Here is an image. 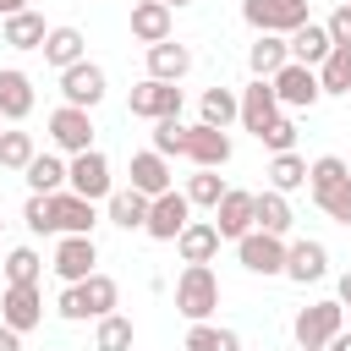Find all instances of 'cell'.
Masks as SVG:
<instances>
[{
  "instance_id": "7",
  "label": "cell",
  "mask_w": 351,
  "mask_h": 351,
  "mask_svg": "<svg viewBox=\"0 0 351 351\" xmlns=\"http://www.w3.org/2000/svg\"><path fill=\"white\" fill-rule=\"evenodd\" d=\"M93 225H99V214H93L88 197H77L71 186L49 192V230L55 236H93Z\"/></svg>"
},
{
  "instance_id": "8",
  "label": "cell",
  "mask_w": 351,
  "mask_h": 351,
  "mask_svg": "<svg viewBox=\"0 0 351 351\" xmlns=\"http://www.w3.org/2000/svg\"><path fill=\"white\" fill-rule=\"evenodd\" d=\"M186 219H192V197L170 186V192H159V197L148 203V225H143V230H148L154 241H176V236L186 230Z\"/></svg>"
},
{
  "instance_id": "49",
  "label": "cell",
  "mask_w": 351,
  "mask_h": 351,
  "mask_svg": "<svg viewBox=\"0 0 351 351\" xmlns=\"http://www.w3.org/2000/svg\"><path fill=\"white\" fill-rule=\"evenodd\" d=\"M340 302L351 307V274H340Z\"/></svg>"
},
{
  "instance_id": "19",
  "label": "cell",
  "mask_w": 351,
  "mask_h": 351,
  "mask_svg": "<svg viewBox=\"0 0 351 351\" xmlns=\"http://www.w3.org/2000/svg\"><path fill=\"white\" fill-rule=\"evenodd\" d=\"M219 225H208V219H186V230L176 236V252H181V263H208L214 252H219Z\"/></svg>"
},
{
  "instance_id": "46",
  "label": "cell",
  "mask_w": 351,
  "mask_h": 351,
  "mask_svg": "<svg viewBox=\"0 0 351 351\" xmlns=\"http://www.w3.org/2000/svg\"><path fill=\"white\" fill-rule=\"evenodd\" d=\"M0 351H22V335L11 324H0Z\"/></svg>"
},
{
  "instance_id": "9",
  "label": "cell",
  "mask_w": 351,
  "mask_h": 351,
  "mask_svg": "<svg viewBox=\"0 0 351 351\" xmlns=\"http://www.w3.org/2000/svg\"><path fill=\"white\" fill-rule=\"evenodd\" d=\"M236 258H241L247 274H285V241L269 236V230H258V225L236 241Z\"/></svg>"
},
{
  "instance_id": "37",
  "label": "cell",
  "mask_w": 351,
  "mask_h": 351,
  "mask_svg": "<svg viewBox=\"0 0 351 351\" xmlns=\"http://www.w3.org/2000/svg\"><path fill=\"white\" fill-rule=\"evenodd\" d=\"M33 154V132H0V170H27Z\"/></svg>"
},
{
  "instance_id": "50",
  "label": "cell",
  "mask_w": 351,
  "mask_h": 351,
  "mask_svg": "<svg viewBox=\"0 0 351 351\" xmlns=\"http://www.w3.org/2000/svg\"><path fill=\"white\" fill-rule=\"evenodd\" d=\"M165 5H192V0H165Z\"/></svg>"
},
{
  "instance_id": "29",
  "label": "cell",
  "mask_w": 351,
  "mask_h": 351,
  "mask_svg": "<svg viewBox=\"0 0 351 351\" xmlns=\"http://www.w3.org/2000/svg\"><path fill=\"white\" fill-rule=\"evenodd\" d=\"M82 49H88V44H82V33H77V27H49V38H44V60H49L55 71H66V66L88 60Z\"/></svg>"
},
{
  "instance_id": "42",
  "label": "cell",
  "mask_w": 351,
  "mask_h": 351,
  "mask_svg": "<svg viewBox=\"0 0 351 351\" xmlns=\"http://www.w3.org/2000/svg\"><path fill=\"white\" fill-rule=\"evenodd\" d=\"M181 137H186V126H181V115H165V121H154V148L170 159V154H181Z\"/></svg>"
},
{
  "instance_id": "18",
  "label": "cell",
  "mask_w": 351,
  "mask_h": 351,
  "mask_svg": "<svg viewBox=\"0 0 351 351\" xmlns=\"http://www.w3.org/2000/svg\"><path fill=\"white\" fill-rule=\"evenodd\" d=\"M33 115V77L5 66L0 71V121H27Z\"/></svg>"
},
{
  "instance_id": "26",
  "label": "cell",
  "mask_w": 351,
  "mask_h": 351,
  "mask_svg": "<svg viewBox=\"0 0 351 351\" xmlns=\"http://www.w3.org/2000/svg\"><path fill=\"white\" fill-rule=\"evenodd\" d=\"M77 296H82V318H104V313H115V302H121V285L110 280V274H88L82 285H77Z\"/></svg>"
},
{
  "instance_id": "16",
  "label": "cell",
  "mask_w": 351,
  "mask_h": 351,
  "mask_svg": "<svg viewBox=\"0 0 351 351\" xmlns=\"http://www.w3.org/2000/svg\"><path fill=\"white\" fill-rule=\"evenodd\" d=\"M324 274H329V252H324V241H291V247H285V280L313 285V280H324Z\"/></svg>"
},
{
  "instance_id": "1",
  "label": "cell",
  "mask_w": 351,
  "mask_h": 351,
  "mask_svg": "<svg viewBox=\"0 0 351 351\" xmlns=\"http://www.w3.org/2000/svg\"><path fill=\"white\" fill-rule=\"evenodd\" d=\"M214 307H219V280H214V269H208V263H186L181 280H176V313H181L186 324H203Z\"/></svg>"
},
{
  "instance_id": "22",
  "label": "cell",
  "mask_w": 351,
  "mask_h": 351,
  "mask_svg": "<svg viewBox=\"0 0 351 351\" xmlns=\"http://www.w3.org/2000/svg\"><path fill=\"white\" fill-rule=\"evenodd\" d=\"M329 49H335V38H329L324 22H302V27L291 33V60H302V66H324Z\"/></svg>"
},
{
  "instance_id": "34",
  "label": "cell",
  "mask_w": 351,
  "mask_h": 351,
  "mask_svg": "<svg viewBox=\"0 0 351 351\" xmlns=\"http://www.w3.org/2000/svg\"><path fill=\"white\" fill-rule=\"evenodd\" d=\"M186 351H241V340H236V329H214L203 318V324L186 329Z\"/></svg>"
},
{
  "instance_id": "31",
  "label": "cell",
  "mask_w": 351,
  "mask_h": 351,
  "mask_svg": "<svg viewBox=\"0 0 351 351\" xmlns=\"http://www.w3.org/2000/svg\"><path fill=\"white\" fill-rule=\"evenodd\" d=\"M22 176H27L33 192H66V165H60L55 154H33V165H27Z\"/></svg>"
},
{
  "instance_id": "51",
  "label": "cell",
  "mask_w": 351,
  "mask_h": 351,
  "mask_svg": "<svg viewBox=\"0 0 351 351\" xmlns=\"http://www.w3.org/2000/svg\"><path fill=\"white\" fill-rule=\"evenodd\" d=\"M340 5H351V0H340Z\"/></svg>"
},
{
  "instance_id": "52",
  "label": "cell",
  "mask_w": 351,
  "mask_h": 351,
  "mask_svg": "<svg viewBox=\"0 0 351 351\" xmlns=\"http://www.w3.org/2000/svg\"><path fill=\"white\" fill-rule=\"evenodd\" d=\"M0 230H5V219H0Z\"/></svg>"
},
{
  "instance_id": "6",
  "label": "cell",
  "mask_w": 351,
  "mask_h": 351,
  "mask_svg": "<svg viewBox=\"0 0 351 351\" xmlns=\"http://www.w3.org/2000/svg\"><path fill=\"white\" fill-rule=\"evenodd\" d=\"M66 186H71L77 197H88V203L110 197V159H104L99 148H88V154H71V165H66Z\"/></svg>"
},
{
  "instance_id": "45",
  "label": "cell",
  "mask_w": 351,
  "mask_h": 351,
  "mask_svg": "<svg viewBox=\"0 0 351 351\" xmlns=\"http://www.w3.org/2000/svg\"><path fill=\"white\" fill-rule=\"evenodd\" d=\"M55 307H60V318H82V296H77V285H66Z\"/></svg>"
},
{
  "instance_id": "38",
  "label": "cell",
  "mask_w": 351,
  "mask_h": 351,
  "mask_svg": "<svg viewBox=\"0 0 351 351\" xmlns=\"http://www.w3.org/2000/svg\"><path fill=\"white\" fill-rule=\"evenodd\" d=\"M93 351H132V318L104 313L99 318V335H93Z\"/></svg>"
},
{
  "instance_id": "48",
  "label": "cell",
  "mask_w": 351,
  "mask_h": 351,
  "mask_svg": "<svg viewBox=\"0 0 351 351\" xmlns=\"http://www.w3.org/2000/svg\"><path fill=\"white\" fill-rule=\"evenodd\" d=\"M324 351H351V335H346V329H340V335H335V340H329V346H324Z\"/></svg>"
},
{
  "instance_id": "10",
  "label": "cell",
  "mask_w": 351,
  "mask_h": 351,
  "mask_svg": "<svg viewBox=\"0 0 351 351\" xmlns=\"http://www.w3.org/2000/svg\"><path fill=\"white\" fill-rule=\"evenodd\" d=\"M181 154H186L197 170H219V165L230 159V137H225V126H208V121H197V126H186V137H181Z\"/></svg>"
},
{
  "instance_id": "32",
  "label": "cell",
  "mask_w": 351,
  "mask_h": 351,
  "mask_svg": "<svg viewBox=\"0 0 351 351\" xmlns=\"http://www.w3.org/2000/svg\"><path fill=\"white\" fill-rule=\"evenodd\" d=\"M318 82H324V93H351V44L329 49V60L318 66Z\"/></svg>"
},
{
  "instance_id": "47",
  "label": "cell",
  "mask_w": 351,
  "mask_h": 351,
  "mask_svg": "<svg viewBox=\"0 0 351 351\" xmlns=\"http://www.w3.org/2000/svg\"><path fill=\"white\" fill-rule=\"evenodd\" d=\"M16 11H27V0H0V16H16Z\"/></svg>"
},
{
  "instance_id": "17",
  "label": "cell",
  "mask_w": 351,
  "mask_h": 351,
  "mask_svg": "<svg viewBox=\"0 0 351 351\" xmlns=\"http://www.w3.org/2000/svg\"><path fill=\"white\" fill-rule=\"evenodd\" d=\"M214 225H219L225 241H241V236L252 230V192L225 186V197H219V208H214Z\"/></svg>"
},
{
  "instance_id": "44",
  "label": "cell",
  "mask_w": 351,
  "mask_h": 351,
  "mask_svg": "<svg viewBox=\"0 0 351 351\" xmlns=\"http://www.w3.org/2000/svg\"><path fill=\"white\" fill-rule=\"evenodd\" d=\"M324 27H329V38H335V44H351V5H335Z\"/></svg>"
},
{
  "instance_id": "25",
  "label": "cell",
  "mask_w": 351,
  "mask_h": 351,
  "mask_svg": "<svg viewBox=\"0 0 351 351\" xmlns=\"http://www.w3.org/2000/svg\"><path fill=\"white\" fill-rule=\"evenodd\" d=\"M132 186H137V192H148V197L170 192V165H165V154H159V148L132 154Z\"/></svg>"
},
{
  "instance_id": "33",
  "label": "cell",
  "mask_w": 351,
  "mask_h": 351,
  "mask_svg": "<svg viewBox=\"0 0 351 351\" xmlns=\"http://www.w3.org/2000/svg\"><path fill=\"white\" fill-rule=\"evenodd\" d=\"M340 181H351V165H346L340 154H318V159L307 165V186H313V192H329V186H340Z\"/></svg>"
},
{
  "instance_id": "40",
  "label": "cell",
  "mask_w": 351,
  "mask_h": 351,
  "mask_svg": "<svg viewBox=\"0 0 351 351\" xmlns=\"http://www.w3.org/2000/svg\"><path fill=\"white\" fill-rule=\"evenodd\" d=\"M258 143H263L269 154H291V148H296V121H291V115H274V121L258 132Z\"/></svg>"
},
{
  "instance_id": "14",
  "label": "cell",
  "mask_w": 351,
  "mask_h": 351,
  "mask_svg": "<svg viewBox=\"0 0 351 351\" xmlns=\"http://www.w3.org/2000/svg\"><path fill=\"white\" fill-rule=\"evenodd\" d=\"M60 93H66V104H77V110H93V104L104 99V66H93V60H77V66H66V71H60Z\"/></svg>"
},
{
  "instance_id": "11",
  "label": "cell",
  "mask_w": 351,
  "mask_h": 351,
  "mask_svg": "<svg viewBox=\"0 0 351 351\" xmlns=\"http://www.w3.org/2000/svg\"><path fill=\"white\" fill-rule=\"evenodd\" d=\"M126 110H132V115H143V121L181 115V88H176V82H159V77H148V82H137V88H132Z\"/></svg>"
},
{
  "instance_id": "39",
  "label": "cell",
  "mask_w": 351,
  "mask_h": 351,
  "mask_svg": "<svg viewBox=\"0 0 351 351\" xmlns=\"http://www.w3.org/2000/svg\"><path fill=\"white\" fill-rule=\"evenodd\" d=\"M186 197H192V208H219V197H225V181H219L214 170H197V176L186 181Z\"/></svg>"
},
{
  "instance_id": "4",
  "label": "cell",
  "mask_w": 351,
  "mask_h": 351,
  "mask_svg": "<svg viewBox=\"0 0 351 351\" xmlns=\"http://www.w3.org/2000/svg\"><path fill=\"white\" fill-rule=\"evenodd\" d=\"M274 99H280V110H313L318 99H324V82H318V71L313 66H302V60H285L274 77Z\"/></svg>"
},
{
  "instance_id": "2",
  "label": "cell",
  "mask_w": 351,
  "mask_h": 351,
  "mask_svg": "<svg viewBox=\"0 0 351 351\" xmlns=\"http://www.w3.org/2000/svg\"><path fill=\"white\" fill-rule=\"evenodd\" d=\"M340 329H346V302H313V307H302L296 324H291V335H296L302 351H324Z\"/></svg>"
},
{
  "instance_id": "36",
  "label": "cell",
  "mask_w": 351,
  "mask_h": 351,
  "mask_svg": "<svg viewBox=\"0 0 351 351\" xmlns=\"http://www.w3.org/2000/svg\"><path fill=\"white\" fill-rule=\"evenodd\" d=\"M38 269H44V258L33 247H11L5 252V285H38Z\"/></svg>"
},
{
  "instance_id": "15",
  "label": "cell",
  "mask_w": 351,
  "mask_h": 351,
  "mask_svg": "<svg viewBox=\"0 0 351 351\" xmlns=\"http://www.w3.org/2000/svg\"><path fill=\"white\" fill-rule=\"evenodd\" d=\"M274 115H280V99H274V82H269V77H252V82L241 88V126H247V132L258 137V132H263V126H269Z\"/></svg>"
},
{
  "instance_id": "3",
  "label": "cell",
  "mask_w": 351,
  "mask_h": 351,
  "mask_svg": "<svg viewBox=\"0 0 351 351\" xmlns=\"http://www.w3.org/2000/svg\"><path fill=\"white\" fill-rule=\"evenodd\" d=\"M241 16L252 33H280V38H291L302 22H313L307 0H241Z\"/></svg>"
},
{
  "instance_id": "41",
  "label": "cell",
  "mask_w": 351,
  "mask_h": 351,
  "mask_svg": "<svg viewBox=\"0 0 351 351\" xmlns=\"http://www.w3.org/2000/svg\"><path fill=\"white\" fill-rule=\"evenodd\" d=\"M313 203H318L335 225H351V181H340V186H329V192H313Z\"/></svg>"
},
{
  "instance_id": "12",
  "label": "cell",
  "mask_w": 351,
  "mask_h": 351,
  "mask_svg": "<svg viewBox=\"0 0 351 351\" xmlns=\"http://www.w3.org/2000/svg\"><path fill=\"white\" fill-rule=\"evenodd\" d=\"M49 263H55V274H60L66 285H82V280L93 274V263H99V247H93V236H60Z\"/></svg>"
},
{
  "instance_id": "30",
  "label": "cell",
  "mask_w": 351,
  "mask_h": 351,
  "mask_svg": "<svg viewBox=\"0 0 351 351\" xmlns=\"http://www.w3.org/2000/svg\"><path fill=\"white\" fill-rule=\"evenodd\" d=\"M269 186L274 192H296V186H307V159L291 148V154H274L269 159Z\"/></svg>"
},
{
  "instance_id": "28",
  "label": "cell",
  "mask_w": 351,
  "mask_h": 351,
  "mask_svg": "<svg viewBox=\"0 0 351 351\" xmlns=\"http://www.w3.org/2000/svg\"><path fill=\"white\" fill-rule=\"evenodd\" d=\"M285 60H291V38H280V33H258V44L247 49V66H252V77H274Z\"/></svg>"
},
{
  "instance_id": "27",
  "label": "cell",
  "mask_w": 351,
  "mask_h": 351,
  "mask_svg": "<svg viewBox=\"0 0 351 351\" xmlns=\"http://www.w3.org/2000/svg\"><path fill=\"white\" fill-rule=\"evenodd\" d=\"M0 38H5L11 49H44L49 27H44V16H38V11H16V16H5Z\"/></svg>"
},
{
  "instance_id": "20",
  "label": "cell",
  "mask_w": 351,
  "mask_h": 351,
  "mask_svg": "<svg viewBox=\"0 0 351 351\" xmlns=\"http://www.w3.org/2000/svg\"><path fill=\"white\" fill-rule=\"evenodd\" d=\"M170 11L176 5H165V0H137L132 5V38L137 44H165L170 38Z\"/></svg>"
},
{
  "instance_id": "13",
  "label": "cell",
  "mask_w": 351,
  "mask_h": 351,
  "mask_svg": "<svg viewBox=\"0 0 351 351\" xmlns=\"http://www.w3.org/2000/svg\"><path fill=\"white\" fill-rule=\"evenodd\" d=\"M0 324H11L16 335L38 329V324H44V296H38V285H5V296H0Z\"/></svg>"
},
{
  "instance_id": "35",
  "label": "cell",
  "mask_w": 351,
  "mask_h": 351,
  "mask_svg": "<svg viewBox=\"0 0 351 351\" xmlns=\"http://www.w3.org/2000/svg\"><path fill=\"white\" fill-rule=\"evenodd\" d=\"M203 121H208V126H230V121H241V99H236L230 88H208V93H203Z\"/></svg>"
},
{
  "instance_id": "24",
  "label": "cell",
  "mask_w": 351,
  "mask_h": 351,
  "mask_svg": "<svg viewBox=\"0 0 351 351\" xmlns=\"http://www.w3.org/2000/svg\"><path fill=\"white\" fill-rule=\"evenodd\" d=\"M148 192H137V186H126V192H110L104 197V208H110V225H121V230H143L148 225Z\"/></svg>"
},
{
  "instance_id": "43",
  "label": "cell",
  "mask_w": 351,
  "mask_h": 351,
  "mask_svg": "<svg viewBox=\"0 0 351 351\" xmlns=\"http://www.w3.org/2000/svg\"><path fill=\"white\" fill-rule=\"evenodd\" d=\"M22 219H27L33 236H55V230H49V192H33L27 208H22Z\"/></svg>"
},
{
  "instance_id": "21",
  "label": "cell",
  "mask_w": 351,
  "mask_h": 351,
  "mask_svg": "<svg viewBox=\"0 0 351 351\" xmlns=\"http://www.w3.org/2000/svg\"><path fill=\"white\" fill-rule=\"evenodd\" d=\"M252 225L258 230H269V236H285L291 225H296V214H291V203H285V192H252Z\"/></svg>"
},
{
  "instance_id": "5",
  "label": "cell",
  "mask_w": 351,
  "mask_h": 351,
  "mask_svg": "<svg viewBox=\"0 0 351 351\" xmlns=\"http://www.w3.org/2000/svg\"><path fill=\"white\" fill-rule=\"evenodd\" d=\"M49 143L60 148V154H88L93 148V121H88V110H77V104H60V110H49Z\"/></svg>"
},
{
  "instance_id": "23",
  "label": "cell",
  "mask_w": 351,
  "mask_h": 351,
  "mask_svg": "<svg viewBox=\"0 0 351 351\" xmlns=\"http://www.w3.org/2000/svg\"><path fill=\"white\" fill-rule=\"evenodd\" d=\"M192 71V49L186 44H148V77H159V82H181Z\"/></svg>"
}]
</instances>
